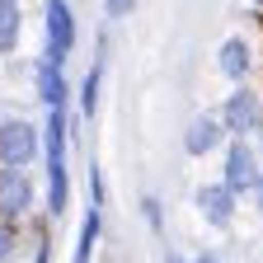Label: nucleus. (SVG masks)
Returning a JSON list of instances; mask_svg holds the SVG:
<instances>
[{
    "label": "nucleus",
    "instance_id": "18",
    "mask_svg": "<svg viewBox=\"0 0 263 263\" xmlns=\"http://www.w3.org/2000/svg\"><path fill=\"white\" fill-rule=\"evenodd\" d=\"M132 10H137V0H104V14L108 19H127Z\"/></svg>",
    "mask_w": 263,
    "mask_h": 263
},
{
    "label": "nucleus",
    "instance_id": "10",
    "mask_svg": "<svg viewBox=\"0 0 263 263\" xmlns=\"http://www.w3.org/2000/svg\"><path fill=\"white\" fill-rule=\"evenodd\" d=\"M71 207V170L66 164H47V193H43V216L61 221Z\"/></svg>",
    "mask_w": 263,
    "mask_h": 263
},
{
    "label": "nucleus",
    "instance_id": "17",
    "mask_svg": "<svg viewBox=\"0 0 263 263\" xmlns=\"http://www.w3.org/2000/svg\"><path fill=\"white\" fill-rule=\"evenodd\" d=\"M108 202V183H104V170H99V160H89V207L104 212Z\"/></svg>",
    "mask_w": 263,
    "mask_h": 263
},
{
    "label": "nucleus",
    "instance_id": "13",
    "mask_svg": "<svg viewBox=\"0 0 263 263\" xmlns=\"http://www.w3.org/2000/svg\"><path fill=\"white\" fill-rule=\"evenodd\" d=\"M19 43H24V5L0 0V57H14Z\"/></svg>",
    "mask_w": 263,
    "mask_h": 263
},
{
    "label": "nucleus",
    "instance_id": "20",
    "mask_svg": "<svg viewBox=\"0 0 263 263\" xmlns=\"http://www.w3.org/2000/svg\"><path fill=\"white\" fill-rule=\"evenodd\" d=\"M188 263H221L216 254H197V258H188Z\"/></svg>",
    "mask_w": 263,
    "mask_h": 263
},
{
    "label": "nucleus",
    "instance_id": "2",
    "mask_svg": "<svg viewBox=\"0 0 263 263\" xmlns=\"http://www.w3.org/2000/svg\"><path fill=\"white\" fill-rule=\"evenodd\" d=\"M80 43V28H76V10L71 0H47L43 5V61L66 66Z\"/></svg>",
    "mask_w": 263,
    "mask_h": 263
},
{
    "label": "nucleus",
    "instance_id": "24",
    "mask_svg": "<svg viewBox=\"0 0 263 263\" xmlns=\"http://www.w3.org/2000/svg\"><path fill=\"white\" fill-rule=\"evenodd\" d=\"M254 5H258V10H263V0H254Z\"/></svg>",
    "mask_w": 263,
    "mask_h": 263
},
{
    "label": "nucleus",
    "instance_id": "9",
    "mask_svg": "<svg viewBox=\"0 0 263 263\" xmlns=\"http://www.w3.org/2000/svg\"><path fill=\"white\" fill-rule=\"evenodd\" d=\"M33 89H38L43 108H66L71 104V80H66V66H57V61L38 57V66H33Z\"/></svg>",
    "mask_w": 263,
    "mask_h": 263
},
{
    "label": "nucleus",
    "instance_id": "14",
    "mask_svg": "<svg viewBox=\"0 0 263 263\" xmlns=\"http://www.w3.org/2000/svg\"><path fill=\"white\" fill-rule=\"evenodd\" d=\"M28 230H33V263H52V221L38 216Z\"/></svg>",
    "mask_w": 263,
    "mask_h": 263
},
{
    "label": "nucleus",
    "instance_id": "7",
    "mask_svg": "<svg viewBox=\"0 0 263 263\" xmlns=\"http://www.w3.org/2000/svg\"><path fill=\"white\" fill-rule=\"evenodd\" d=\"M193 207H197V216H202L212 230H230L235 226V212H240V197L216 179V183H197L193 188Z\"/></svg>",
    "mask_w": 263,
    "mask_h": 263
},
{
    "label": "nucleus",
    "instance_id": "19",
    "mask_svg": "<svg viewBox=\"0 0 263 263\" xmlns=\"http://www.w3.org/2000/svg\"><path fill=\"white\" fill-rule=\"evenodd\" d=\"M249 197H254V207H258V216H263V179H258V188H254Z\"/></svg>",
    "mask_w": 263,
    "mask_h": 263
},
{
    "label": "nucleus",
    "instance_id": "4",
    "mask_svg": "<svg viewBox=\"0 0 263 263\" xmlns=\"http://www.w3.org/2000/svg\"><path fill=\"white\" fill-rule=\"evenodd\" d=\"M263 179V155L254 141H226V155H221V183L235 193V197H249Z\"/></svg>",
    "mask_w": 263,
    "mask_h": 263
},
{
    "label": "nucleus",
    "instance_id": "8",
    "mask_svg": "<svg viewBox=\"0 0 263 263\" xmlns=\"http://www.w3.org/2000/svg\"><path fill=\"white\" fill-rule=\"evenodd\" d=\"M216 71H221V80H230V85H245V80H249V71H254V43L245 38V33L221 38V47H216Z\"/></svg>",
    "mask_w": 263,
    "mask_h": 263
},
{
    "label": "nucleus",
    "instance_id": "1",
    "mask_svg": "<svg viewBox=\"0 0 263 263\" xmlns=\"http://www.w3.org/2000/svg\"><path fill=\"white\" fill-rule=\"evenodd\" d=\"M221 127L230 141H254L258 127H263V94L245 80V85H230V94L221 99Z\"/></svg>",
    "mask_w": 263,
    "mask_h": 263
},
{
    "label": "nucleus",
    "instance_id": "15",
    "mask_svg": "<svg viewBox=\"0 0 263 263\" xmlns=\"http://www.w3.org/2000/svg\"><path fill=\"white\" fill-rule=\"evenodd\" d=\"M137 212H141V221H146V230H155V235H160V230H164V202H160V197H155V193H141V202H137Z\"/></svg>",
    "mask_w": 263,
    "mask_h": 263
},
{
    "label": "nucleus",
    "instance_id": "22",
    "mask_svg": "<svg viewBox=\"0 0 263 263\" xmlns=\"http://www.w3.org/2000/svg\"><path fill=\"white\" fill-rule=\"evenodd\" d=\"M258 155H263V127H258Z\"/></svg>",
    "mask_w": 263,
    "mask_h": 263
},
{
    "label": "nucleus",
    "instance_id": "6",
    "mask_svg": "<svg viewBox=\"0 0 263 263\" xmlns=\"http://www.w3.org/2000/svg\"><path fill=\"white\" fill-rule=\"evenodd\" d=\"M226 141H230V137H226V127H221V113H216V108H202V113H193V118L183 122V155H193V160L216 155Z\"/></svg>",
    "mask_w": 263,
    "mask_h": 263
},
{
    "label": "nucleus",
    "instance_id": "5",
    "mask_svg": "<svg viewBox=\"0 0 263 263\" xmlns=\"http://www.w3.org/2000/svg\"><path fill=\"white\" fill-rule=\"evenodd\" d=\"M38 207V183L28 170H0V221L24 226Z\"/></svg>",
    "mask_w": 263,
    "mask_h": 263
},
{
    "label": "nucleus",
    "instance_id": "16",
    "mask_svg": "<svg viewBox=\"0 0 263 263\" xmlns=\"http://www.w3.org/2000/svg\"><path fill=\"white\" fill-rule=\"evenodd\" d=\"M19 245H24V226H10V221H0V263H14Z\"/></svg>",
    "mask_w": 263,
    "mask_h": 263
},
{
    "label": "nucleus",
    "instance_id": "21",
    "mask_svg": "<svg viewBox=\"0 0 263 263\" xmlns=\"http://www.w3.org/2000/svg\"><path fill=\"white\" fill-rule=\"evenodd\" d=\"M160 263H188V258H179V254H164V258H160Z\"/></svg>",
    "mask_w": 263,
    "mask_h": 263
},
{
    "label": "nucleus",
    "instance_id": "12",
    "mask_svg": "<svg viewBox=\"0 0 263 263\" xmlns=\"http://www.w3.org/2000/svg\"><path fill=\"white\" fill-rule=\"evenodd\" d=\"M99 89H104V47H99L94 66H89L85 80H80V94H76V108H80L85 122H94V113H99Z\"/></svg>",
    "mask_w": 263,
    "mask_h": 263
},
{
    "label": "nucleus",
    "instance_id": "23",
    "mask_svg": "<svg viewBox=\"0 0 263 263\" xmlns=\"http://www.w3.org/2000/svg\"><path fill=\"white\" fill-rule=\"evenodd\" d=\"M5 5H19V0H5Z\"/></svg>",
    "mask_w": 263,
    "mask_h": 263
},
{
    "label": "nucleus",
    "instance_id": "3",
    "mask_svg": "<svg viewBox=\"0 0 263 263\" xmlns=\"http://www.w3.org/2000/svg\"><path fill=\"white\" fill-rule=\"evenodd\" d=\"M43 160V132L28 118H0V170H28Z\"/></svg>",
    "mask_w": 263,
    "mask_h": 263
},
{
    "label": "nucleus",
    "instance_id": "11",
    "mask_svg": "<svg viewBox=\"0 0 263 263\" xmlns=\"http://www.w3.org/2000/svg\"><path fill=\"white\" fill-rule=\"evenodd\" d=\"M104 240V212L99 207H85L80 216V230H76V249H71V263H94V249Z\"/></svg>",
    "mask_w": 263,
    "mask_h": 263
}]
</instances>
